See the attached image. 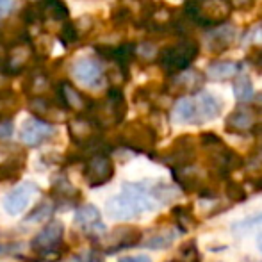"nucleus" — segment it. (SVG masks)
<instances>
[{
  "label": "nucleus",
  "mask_w": 262,
  "mask_h": 262,
  "mask_svg": "<svg viewBox=\"0 0 262 262\" xmlns=\"http://www.w3.org/2000/svg\"><path fill=\"white\" fill-rule=\"evenodd\" d=\"M175 196V187L159 180L125 182L121 193L107 202L105 210L114 220H130L150 210H156L159 205L171 202Z\"/></svg>",
  "instance_id": "f257e3e1"
},
{
  "label": "nucleus",
  "mask_w": 262,
  "mask_h": 262,
  "mask_svg": "<svg viewBox=\"0 0 262 262\" xmlns=\"http://www.w3.org/2000/svg\"><path fill=\"white\" fill-rule=\"evenodd\" d=\"M200 146L205 152V164H207L209 177L216 180H228L230 175L245 166V159L230 148L220 136L214 132H202Z\"/></svg>",
  "instance_id": "f03ea898"
},
{
  "label": "nucleus",
  "mask_w": 262,
  "mask_h": 262,
  "mask_svg": "<svg viewBox=\"0 0 262 262\" xmlns=\"http://www.w3.org/2000/svg\"><path fill=\"white\" fill-rule=\"evenodd\" d=\"M125 114H127V102H125L121 90L118 88H111L104 100L91 104L88 111V116L97 123L100 130L120 125L125 120Z\"/></svg>",
  "instance_id": "7ed1b4c3"
},
{
  "label": "nucleus",
  "mask_w": 262,
  "mask_h": 262,
  "mask_svg": "<svg viewBox=\"0 0 262 262\" xmlns=\"http://www.w3.org/2000/svg\"><path fill=\"white\" fill-rule=\"evenodd\" d=\"M64 237V225L62 221H50L31 243V250L39 260L45 262H55L62 259L66 253V245L62 243Z\"/></svg>",
  "instance_id": "20e7f679"
},
{
  "label": "nucleus",
  "mask_w": 262,
  "mask_h": 262,
  "mask_svg": "<svg viewBox=\"0 0 262 262\" xmlns=\"http://www.w3.org/2000/svg\"><path fill=\"white\" fill-rule=\"evenodd\" d=\"M232 7L227 0H189L186 4V14L193 24L200 27L216 29L227 24Z\"/></svg>",
  "instance_id": "39448f33"
},
{
  "label": "nucleus",
  "mask_w": 262,
  "mask_h": 262,
  "mask_svg": "<svg viewBox=\"0 0 262 262\" xmlns=\"http://www.w3.org/2000/svg\"><path fill=\"white\" fill-rule=\"evenodd\" d=\"M198 43L194 39H182V41L169 45L159 54V64L166 75L173 77L191 68L198 57Z\"/></svg>",
  "instance_id": "423d86ee"
},
{
  "label": "nucleus",
  "mask_w": 262,
  "mask_h": 262,
  "mask_svg": "<svg viewBox=\"0 0 262 262\" xmlns=\"http://www.w3.org/2000/svg\"><path fill=\"white\" fill-rule=\"evenodd\" d=\"M157 139L159 136L156 128L138 120L125 125L123 130L118 136V141L123 148L132 150L136 154H148V156H152V152L156 150Z\"/></svg>",
  "instance_id": "0eeeda50"
},
{
  "label": "nucleus",
  "mask_w": 262,
  "mask_h": 262,
  "mask_svg": "<svg viewBox=\"0 0 262 262\" xmlns=\"http://www.w3.org/2000/svg\"><path fill=\"white\" fill-rule=\"evenodd\" d=\"M143 243L141 228L132 227V225H121L105 232L98 241V250L102 253H118L121 250L136 248Z\"/></svg>",
  "instance_id": "6e6552de"
},
{
  "label": "nucleus",
  "mask_w": 262,
  "mask_h": 262,
  "mask_svg": "<svg viewBox=\"0 0 262 262\" xmlns=\"http://www.w3.org/2000/svg\"><path fill=\"white\" fill-rule=\"evenodd\" d=\"M225 128L230 134H262V107L239 105L227 116Z\"/></svg>",
  "instance_id": "1a4fd4ad"
},
{
  "label": "nucleus",
  "mask_w": 262,
  "mask_h": 262,
  "mask_svg": "<svg viewBox=\"0 0 262 262\" xmlns=\"http://www.w3.org/2000/svg\"><path fill=\"white\" fill-rule=\"evenodd\" d=\"M159 159L171 171H179V169H186L194 166V159H196V143H194V138L187 134L177 138Z\"/></svg>",
  "instance_id": "9d476101"
},
{
  "label": "nucleus",
  "mask_w": 262,
  "mask_h": 262,
  "mask_svg": "<svg viewBox=\"0 0 262 262\" xmlns=\"http://www.w3.org/2000/svg\"><path fill=\"white\" fill-rule=\"evenodd\" d=\"M114 177V162L107 154H95L90 156L84 166V180L90 187L97 189L109 184Z\"/></svg>",
  "instance_id": "9b49d317"
},
{
  "label": "nucleus",
  "mask_w": 262,
  "mask_h": 262,
  "mask_svg": "<svg viewBox=\"0 0 262 262\" xmlns=\"http://www.w3.org/2000/svg\"><path fill=\"white\" fill-rule=\"evenodd\" d=\"M25 168V152L14 145L0 146V184L13 182Z\"/></svg>",
  "instance_id": "f8f14e48"
},
{
  "label": "nucleus",
  "mask_w": 262,
  "mask_h": 262,
  "mask_svg": "<svg viewBox=\"0 0 262 262\" xmlns=\"http://www.w3.org/2000/svg\"><path fill=\"white\" fill-rule=\"evenodd\" d=\"M205 84V75L200 70L189 68L182 73H177L169 79L168 82V93L173 97H186V95L196 93Z\"/></svg>",
  "instance_id": "ddd939ff"
},
{
  "label": "nucleus",
  "mask_w": 262,
  "mask_h": 262,
  "mask_svg": "<svg viewBox=\"0 0 262 262\" xmlns=\"http://www.w3.org/2000/svg\"><path fill=\"white\" fill-rule=\"evenodd\" d=\"M72 77L77 82L82 84V86L95 90L104 80V70H102V64L97 59H91V57L77 59L72 64Z\"/></svg>",
  "instance_id": "4468645a"
},
{
  "label": "nucleus",
  "mask_w": 262,
  "mask_h": 262,
  "mask_svg": "<svg viewBox=\"0 0 262 262\" xmlns=\"http://www.w3.org/2000/svg\"><path fill=\"white\" fill-rule=\"evenodd\" d=\"M55 134V128L47 121H41L38 118H31V120L24 121L20 128V139L24 145L36 148V146L43 145V143L50 141Z\"/></svg>",
  "instance_id": "2eb2a0df"
},
{
  "label": "nucleus",
  "mask_w": 262,
  "mask_h": 262,
  "mask_svg": "<svg viewBox=\"0 0 262 262\" xmlns=\"http://www.w3.org/2000/svg\"><path fill=\"white\" fill-rule=\"evenodd\" d=\"M38 191H39L38 186L32 182H24V184H20V186H16L11 193H7L6 198H4V209H6V212L11 214V216L21 214L29 207L32 198L38 194Z\"/></svg>",
  "instance_id": "dca6fc26"
},
{
  "label": "nucleus",
  "mask_w": 262,
  "mask_h": 262,
  "mask_svg": "<svg viewBox=\"0 0 262 262\" xmlns=\"http://www.w3.org/2000/svg\"><path fill=\"white\" fill-rule=\"evenodd\" d=\"M75 225L88 235L102 237L105 234V225L102 221L100 210L93 204H84L75 209Z\"/></svg>",
  "instance_id": "f3484780"
},
{
  "label": "nucleus",
  "mask_w": 262,
  "mask_h": 262,
  "mask_svg": "<svg viewBox=\"0 0 262 262\" xmlns=\"http://www.w3.org/2000/svg\"><path fill=\"white\" fill-rule=\"evenodd\" d=\"M31 59H32V47L27 41H20L6 52L2 70L7 75H18V73H21L27 68Z\"/></svg>",
  "instance_id": "a211bd4d"
},
{
  "label": "nucleus",
  "mask_w": 262,
  "mask_h": 262,
  "mask_svg": "<svg viewBox=\"0 0 262 262\" xmlns=\"http://www.w3.org/2000/svg\"><path fill=\"white\" fill-rule=\"evenodd\" d=\"M57 95H59V100H61V105L64 109H70L77 114H84L90 111V107L93 102H90L72 82L68 80H62L57 88Z\"/></svg>",
  "instance_id": "6ab92c4d"
},
{
  "label": "nucleus",
  "mask_w": 262,
  "mask_h": 262,
  "mask_svg": "<svg viewBox=\"0 0 262 262\" xmlns=\"http://www.w3.org/2000/svg\"><path fill=\"white\" fill-rule=\"evenodd\" d=\"M50 196H52V204L55 205V209H57V205H77V202L80 200V191L64 175H57L52 180Z\"/></svg>",
  "instance_id": "aec40b11"
},
{
  "label": "nucleus",
  "mask_w": 262,
  "mask_h": 262,
  "mask_svg": "<svg viewBox=\"0 0 262 262\" xmlns=\"http://www.w3.org/2000/svg\"><path fill=\"white\" fill-rule=\"evenodd\" d=\"M29 111H31L38 120L47 121V123H50V125H52V121H57L64 118V107L59 105L57 102L50 100V98H47V97L31 98V102H29Z\"/></svg>",
  "instance_id": "412c9836"
},
{
  "label": "nucleus",
  "mask_w": 262,
  "mask_h": 262,
  "mask_svg": "<svg viewBox=\"0 0 262 262\" xmlns=\"http://www.w3.org/2000/svg\"><path fill=\"white\" fill-rule=\"evenodd\" d=\"M235 36H237V31H235L234 25L230 24H223L220 27L212 29L207 36V45L212 52L220 54V52H225L232 43L235 41Z\"/></svg>",
  "instance_id": "4be33fe9"
},
{
  "label": "nucleus",
  "mask_w": 262,
  "mask_h": 262,
  "mask_svg": "<svg viewBox=\"0 0 262 262\" xmlns=\"http://www.w3.org/2000/svg\"><path fill=\"white\" fill-rule=\"evenodd\" d=\"M194 107H196V114L198 120L207 121V120H216L221 113V102L217 100L214 95L210 93H200L193 98Z\"/></svg>",
  "instance_id": "5701e85b"
},
{
  "label": "nucleus",
  "mask_w": 262,
  "mask_h": 262,
  "mask_svg": "<svg viewBox=\"0 0 262 262\" xmlns=\"http://www.w3.org/2000/svg\"><path fill=\"white\" fill-rule=\"evenodd\" d=\"M171 118L175 123H200L193 98L187 97H182L175 102L171 111Z\"/></svg>",
  "instance_id": "b1692460"
},
{
  "label": "nucleus",
  "mask_w": 262,
  "mask_h": 262,
  "mask_svg": "<svg viewBox=\"0 0 262 262\" xmlns=\"http://www.w3.org/2000/svg\"><path fill=\"white\" fill-rule=\"evenodd\" d=\"M171 217L175 221L177 230H180V234H186L198 225L193 207H189V205H175L171 209Z\"/></svg>",
  "instance_id": "393cba45"
},
{
  "label": "nucleus",
  "mask_w": 262,
  "mask_h": 262,
  "mask_svg": "<svg viewBox=\"0 0 262 262\" xmlns=\"http://www.w3.org/2000/svg\"><path fill=\"white\" fill-rule=\"evenodd\" d=\"M207 73L210 79L216 80L232 79V77H237L241 73V64L235 61H212L209 64Z\"/></svg>",
  "instance_id": "a878e982"
},
{
  "label": "nucleus",
  "mask_w": 262,
  "mask_h": 262,
  "mask_svg": "<svg viewBox=\"0 0 262 262\" xmlns=\"http://www.w3.org/2000/svg\"><path fill=\"white\" fill-rule=\"evenodd\" d=\"M38 16L52 18V20H66L68 18V9L61 0H43L38 6Z\"/></svg>",
  "instance_id": "bb28decb"
},
{
  "label": "nucleus",
  "mask_w": 262,
  "mask_h": 262,
  "mask_svg": "<svg viewBox=\"0 0 262 262\" xmlns=\"http://www.w3.org/2000/svg\"><path fill=\"white\" fill-rule=\"evenodd\" d=\"M54 210H55V205L52 204V200H43V202H39V204L27 214V217H25L24 221L27 225L29 223H31V225L32 223H41V221L52 217Z\"/></svg>",
  "instance_id": "cd10ccee"
},
{
  "label": "nucleus",
  "mask_w": 262,
  "mask_h": 262,
  "mask_svg": "<svg viewBox=\"0 0 262 262\" xmlns=\"http://www.w3.org/2000/svg\"><path fill=\"white\" fill-rule=\"evenodd\" d=\"M234 95L235 98H237L239 102H248L252 100L253 97V86H252V80H250L248 75H245V73H239L237 77H235V82H234Z\"/></svg>",
  "instance_id": "c85d7f7f"
},
{
  "label": "nucleus",
  "mask_w": 262,
  "mask_h": 262,
  "mask_svg": "<svg viewBox=\"0 0 262 262\" xmlns=\"http://www.w3.org/2000/svg\"><path fill=\"white\" fill-rule=\"evenodd\" d=\"M223 193H225V196H227V200L232 202V204H243V202L248 198V193H246L245 186L235 182V180H232V179L225 180Z\"/></svg>",
  "instance_id": "c756f323"
},
{
  "label": "nucleus",
  "mask_w": 262,
  "mask_h": 262,
  "mask_svg": "<svg viewBox=\"0 0 262 262\" xmlns=\"http://www.w3.org/2000/svg\"><path fill=\"white\" fill-rule=\"evenodd\" d=\"M175 241V232L171 230H162L157 234L150 235L146 241H143V248H150V250H162L168 248L171 243Z\"/></svg>",
  "instance_id": "7c9ffc66"
},
{
  "label": "nucleus",
  "mask_w": 262,
  "mask_h": 262,
  "mask_svg": "<svg viewBox=\"0 0 262 262\" xmlns=\"http://www.w3.org/2000/svg\"><path fill=\"white\" fill-rule=\"evenodd\" d=\"M50 90V80L49 77L45 75H34L31 80H29V88L27 91L32 95V98H38V97H45V93Z\"/></svg>",
  "instance_id": "2f4dec72"
},
{
  "label": "nucleus",
  "mask_w": 262,
  "mask_h": 262,
  "mask_svg": "<svg viewBox=\"0 0 262 262\" xmlns=\"http://www.w3.org/2000/svg\"><path fill=\"white\" fill-rule=\"evenodd\" d=\"M18 113V100L13 95H0V121H6Z\"/></svg>",
  "instance_id": "473e14b6"
},
{
  "label": "nucleus",
  "mask_w": 262,
  "mask_h": 262,
  "mask_svg": "<svg viewBox=\"0 0 262 262\" xmlns=\"http://www.w3.org/2000/svg\"><path fill=\"white\" fill-rule=\"evenodd\" d=\"M70 262H102V252L98 248L84 250V252L73 255Z\"/></svg>",
  "instance_id": "72a5a7b5"
},
{
  "label": "nucleus",
  "mask_w": 262,
  "mask_h": 262,
  "mask_svg": "<svg viewBox=\"0 0 262 262\" xmlns=\"http://www.w3.org/2000/svg\"><path fill=\"white\" fill-rule=\"evenodd\" d=\"M255 227H262V216H253V217H248V220L241 221V223H235L234 230H241V234H245V232L253 230Z\"/></svg>",
  "instance_id": "f704fd0d"
},
{
  "label": "nucleus",
  "mask_w": 262,
  "mask_h": 262,
  "mask_svg": "<svg viewBox=\"0 0 262 262\" xmlns=\"http://www.w3.org/2000/svg\"><path fill=\"white\" fill-rule=\"evenodd\" d=\"M156 54H157V49L152 45V43H141L139 47H136V55L146 59V61L156 57Z\"/></svg>",
  "instance_id": "c9c22d12"
},
{
  "label": "nucleus",
  "mask_w": 262,
  "mask_h": 262,
  "mask_svg": "<svg viewBox=\"0 0 262 262\" xmlns=\"http://www.w3.org/2000/svg\"><path fill=\"white\" fill-rule=\"evenodd\" d=\"M20 248H21L20 245H7V243H4V245H0V257L16 255V253L20 252Z\"/></svg>",
  "instance_id": "e433bc0d"
},
{
  "label": "nucleus",
  "mask_w": 262,
  "mask_h": 262,
  "mask_svg": "<svg viewBox=\"0 0 262 262\" xmlns=\"http://www.w3.org/2000/svg\"><path fill=\"white\" fill-rule=\"evenodd\" d=\"M232 9H248L255 4V0H227Z\"/></svg>",
  "instance_id": "4c0bfd02"
},
{
  "label": "nucleus",
  "mask_w": 262,
  "mask_h": 262,
  "mask_svg": "<svg viewBox=\"0 0 262 262\" xmlns=\"http://www.w3.org/2000/svg\"><path fill=\"white\" fill-rule=\"evenodd\" d=\"M13 134V125L11 121H0V139H7Z\"/></svg>",
  "instance_id": "58836bf2"
},
{
  "label": "nucleus",
  "mask_w": 262,
  "mask_h": 262,
  "mask_svg": "<svg viewBox=\"0 0 262 262\" xmlns=\"http://www.w3.org/2000/svg\"><path fill=\"white\" fill-rule=\"evenodd\" d=\"M13 7V0H0V16H6Z\"/></svg>",
  "instance_id": "ea45409f"
},
{
  "label": "nucleus",
  "mask_w": 262,
  "mask_h": 262,
  "mask_svg": "<svg viewBox=\"0 0 262 262\" xmlns=\"http://www.w3.org/2000/svg\"><path fill=\"white\" fill-rule=\"evenodd\" d=\"M120 262H152L146 255H136V257H123Z\"/></svg>",
  "instance_id": "a19ab883"
},
{
  "label": "nucleus",
  "mask_w": 262,
  "mask_h": 262,
  "mask_svg": "<svg viewBox=\"0 0 262 262\" xmlns=\"http://www.w3.org/2000/svg\"><path fill=\"white\" fill-rule=\"evenodd\" d=\"M250 59H252L253 64L259 66V68L262 70V50H257L255 55H253V57H250Z\"/></svg>",
  "instance_id": "79ce46f5"
},
{
  "label": "nucleus",
  "mask_w": 262,
  "mask_h": 262,
  "mask_svg": "<svg viewBox=\"0 0 262 262\" xmlns=\"http://www.w3.org/2000/svg\"><path fill=\"white\" fill-rule=\"evenodd\" d=\"M166 262H200V259H171V260H166Z\"/></svg>",
  "instance_id": "37998d69"
},
{
  "label": "nucleus",
  "mask_w": 262,
  "mask_h": 262,
  "mask_svg": "<svg viewBox=\"0 0 262 262\" xmlns=\"http://www.w3.org/2000/svg\"><path fill=\"white\" fill-rule=\"evenodd\" d=\"M257 245H259V250H260V252H262V235H260V237H259V241H257Z\"/></svg>",
  "instance_id": "c03bdc74"
}]
</instances>
